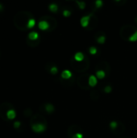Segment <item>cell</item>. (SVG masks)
<instances>
[{
	"label": "cell",
	"instance_id": "6da1fadb",
	"mask_svg": "<svg viewBox=\"0 0 137 138\" xmlns=\"http://www.w3.org/2000/svg\"><path fill=\"white\" fill-rule=\"evenodd\" d=\"M31 14L29 12H19L15 15L14 24L19 30L27 29V23L30 19H31Z\"/></svg>",
	"mask_w": 137,
	"mask_h": 138
},
{
	"label": "cell",
	"instance_id": "5bb4252c",
	"mask_svg": "<svg viewBox=\"0 0 137 138\" xmlns=\"http://www.w3.org/2000/svg\"><path fill=\"white\" fill-rule=\"evenodd\" d=\"M36 24V20L33 19V18H31L29 19L28 21V23H27V28H31V27H33Z\"/></svg>",
	"mask_w": 137,
	"mask_h": 138
},
{
	"label": "cell",
	"instance_id": "2e32d148",
	"mask_svg": "<svg viewBox=\"0 0 137 138\" xmlns=\"http://www.w3.org/2000/svg\"><path fill=\"white\" fill-rule=\"evenodd\" d=\"M49 71H50L51 74H57V72H58V68L57 67L56 65H52V67L50 68V70H49Z\"/></svg>",
	"mask_w": 137,
	"mask_h": 138
},
{
	"label": "cell",
	"instance_id": "603a6c76",
	"mask_svg": "<svg viewBox=\"0 0 137 138\" xmlns=\"http://www.w3.org/2000/svg\"><path fill=\"white\" fill-rule=\"evenodd\" d=\"M95 6H96V7H98V8H99V7H101L102 6V4H103V2L102 1V0H97V1H95Z\"/></svg>",
	"mask_w": 137,
	"mask_h": 138
},
{
	"label": "cell",
	"instance_id": "83f0119b",
	"mask_svg": "<svg viewBox=\"0 0 137 138\" xmlns=\"http://www.w3.org/2000/svg\"><path fill=\"white\" fill-rule=\"evenodd\" d=\"M135 22H136V23H137V18L135 19Z\"/></svg>",
	"mask_w": 137,
	"mask_h": 138
},
{
	"label": "cell",
	"instance_id": "44dd1931",
	"mask_svg": "<svg viewBox=\"0 0 137 138\" xmlns=\"http://www.w3.org/2000/svg\"><path fill=\"white\" fill-rule=\"evenodd\" d=\"M72 138H83V134L81 132H76V133L72 135Z\"/></svg>",
	"mask_w": 137,
	"mask_h": 138
},
{
	"label": "cell",
	"instance_id": "ba28073f",
	"mask_svg": "<svg viewBox=\"0 0 137 138\" xmlns=\"http://www.w3.org/2000/svg\"><path fill=\"white\" fill-rule=\"evenodd\" d=\"M72 72L69 70H65L61 72V78L64 79H69L72 77Z\"/></svg>",
	"mask_w": 137,
	"mask_h": 138
},
{
	"label": "cell",
	"instance_id": "8992f818",
	"mask_svg": "<svg viewBox=\"0 0 137 138\" xmlns=\"http://www.w3.org/2000/svg\"><path fill=\"white\" fill-rule=\"evenodd\" d=\"M85 58V55L83 53H81V52H78V53H76L74 54V57H73V59L74 61H76V62H82V61L84 60Z\"/></svg>",
	"mask_w": 137,
	"mask_h": 138
},
{
	"label": "cell",
	"instance_id": "4316f807",
	"mask_svg": "<svg viewBox=\"0 0 137 138\" xmlns=\"http://www.w3.org/2000/svg\"><path fill=\"white\" fill-rule=\"evenodd\" d=\"M3 10V4L0 3V12H2Z\"/></svg>",
	"mask_w": 137,
	"mask_h": 138
},
{
	"label": "cell",
	"instance_id": "7c38bea8",
	"mask_svg": "<svg viewBox=\"0 0 137 138\" xmlns=\"http://www.w3.org/2000/svg\"><path fill=\"white\" fill-rule=\"evenodd\" d=\"M106 76V72L103 70H99L96 72V77L98 78H103Z\"/></svg>",
	"mask_w": 137,
	"mask_h": 138
},
{
	"label": "cell",
	"instance_id": "277c9868",
	"mask_svg": "<svg viewBox=\"0 0 137 138\" xmlns=\"http://www.w3.org/2000/svg\"><path fill=\"white\" fill-rule=\"evenodd\" d=\"M91 14L88 15H84V16H82V17L81 18V24L82 27H87L90 23V17H91Z\"/></svg>",
	"mask_w": 137,
	"mask_h": 138
},
{
	"label": "cell",
	"instance_id": "d6986e66",
	"mask_svg": "<svg viewBox=\"0 0 137 138\" xmlns=\"http://www.w3.org/2000/svg\"><path fill=\"white\" fill-rule=\"evenodd\" d=\"M24 115L26 117H28V116H31V109H26V110H24Z\"/></svg>",
	"mask_w": 137,
	"mask_h": 138
},
{
	"label": "cell",
	"instance_id": "cb8c5ba5",
	"mask_svg": "<svg viewBox=\"0 0 137 138\" xmlns=\"http://www.w3.org/2000/svg\"><path fill=\"white\" fill-rule=\"evenodd\" d=\"M14 128L15 129H20V126H21V122L20 121H15V122L14 123Z\"/></svg>",
	"mask_w": 137,
	"mask_h": 138
},
{
	"label": "cell",
	"instance_id": "ffe728a7",
	"mask_svg": "<svg viewBox=\"0 0 137 138\" xmlns=\"http://www.w3.org/2000/svg\"><path fill=\"white\" fill-rule=\"evenodd\" d=\"M89 52H90V54H96V53H97V48H95V47H94V46H92V47H90L89 48Z\"/></svg>",
	"mask_w": 137,
	"mask_h": 138
},
{
	"label": "cell",
	"instance_id": "484cf974",
	"mask_svg": "<svg viewBox=\"0 0 137 138\" xmlns=\"http://www.w3.org/2000/svg\"><path fill=\"white\" fill-rule=\"evenodd\" d=\"M63 15L65 16H69L71 15V12H70V11H69V10H65L63 12Z\"/></svg>",
	"mask_w": 137,
	"mask_h": 138
},
{
	"label": "cell",
	"instance_id": "52a82bcc",
	"mask_svg": "<svg viewBox=\"0 0 137 138\" xmlns=\"http://www.w3.org/2000/svg\"><path fill=\"white\" fill-rule=\"evenodd\" d=\"M27 39L30 41H37L39 40V34L36 32H31L27 36Z\"/></svg>",
	"mask_w": 137,
	"mask_h": 138
},
{
	"label": "cell",
	"instance_id": "7a4b0ae2",
	"mask_svg": "<svg viewBox=\"0 0 137 138\" xmlns=\"http://www.w3.org/2000/svg\"><path fill=\"white\" fill-rule=\"evenodd\" d=\"M12 109H14V107L12 103H7V102L1 103L0 104V117L6 121L9 120L7 118V113L9 110H12Z\"/></svg>",
	"mask_w": 137,
	"mask_h": 138
},
{
	"label": "cell",
	"instance_id": "8fae6325",
	"mask_svg": "<svg viewBox=\"0 0 137 138\" xmlns=\"http://www.w3.org/2000/svg\"><path fill=\"white\" fill-rule=\"evenodd\" d=\"M45 109L48 113H51L54 111V106L52 103H46L45 105Z\"/></svg>",
	"mask_w": 137,
	"mask_h": 138
},
{
	"label": "cell",
	"instance_id": "9c48e42d",
	"mask_svg": "<svg viewBox=\"0 0 137 138\" xmlns=\"http://www.w3.org/2000/svg\"><path fill=\"white\" fill-rule=\"evenodd\" d=\"M98 82V79H97V77L94 75H90L89 77V79H88V83L90 86H94Z\"/></svg>",
	"mask_w": 137,
	"mask_h": 138
},
{
	"label": "cell",
	"instance_id": "5b68a950",
	"mask_svg": "<svg viewBox=\"0 0 137 138\" xmlns=\"http://www.w3.org/2000/svg\"><path fill=\"white\" fill-rule=\"evenodd\" d=\"M38 26H39V28L41 30H47L50 27V25L48 23V22L45 19H42L39 22L38 24Z\"/></svg>",
	"mask_w": 137,
	"mask_h": 138
},
{
	"label": "cell",
	"instance_id": "7402d4cb",
	"mask_svg": "<svg viewBox=\"0 0 137 138\" xmlns=\"http://www.w3.org/2000/svg\"><path fill=\"white\" fill-rule=\"evenodd\" d=\"M76 3L79 5L81 9H84L86 7V3L85 2H80V1H76Z\"/></svg>",
	"mask_w": 137,
	"mask_h": 138
},
{
	"label": "cell",
	"instance_id": "9a60e30c",
	"mask_svg": "<svg viewBox=\"0 0 137 138\" xmlns=\"http://www.w3.org/2000/svg\"><path fill=\"white\" fill-rule=\"evenodd\" d=\"M128 41H137V30L129 37Z\"/></svg>",
	"mask_w": 137,
	"mask_h": 138
},
{
	"label": "cell",
	"instance_id": "e0dca14e",
	"mask_svg": "<svg viewBox=\"0 0 137 138\" xmlns=\"http://www.w3.org/2000/svg\"><path fill=\"white\" fill-rule=\"evenodd\" d=\"M105 41H106V36L104 35L100 36L99 37H98V39H97V42L99 43V44H103L104 42H105Z\"/></svg>",
	"mask_w": 137,
	"mask_h": 138
},
{
	"label": "cell",
	"instance_id": "4fadbf2b",
	"mask_svg": "<svg viewBox=\"0 0 137 138\" xmlns=\"http://www.w3.org/2000/svg\"><path fill=\"white\" fill-rule=\"evenodd\" d=\"M48 8H49V10H50L51 12H57V10H58V7H57V5L56 3H51V4H49Z\"/></svg>",
	"mask_w": 137,
	"mask_h": 138
},
{
	"label": "cell",
	"instance_id": "3957f363",
	"mask_svg": "<svg viewBox=\"0 0 137 138\" xmlns=\"http://www.w3.org/2000/svg\"><path fill=\"white\" fill-rule=\"evenodd\" d=\"M31 129L36 132H42L46 129V124L43 123H36L31 124Z\"/></svg>",
	"mask_w": 137,
	"mask_h": 138
},
{
	"label": "cell",
	"instance_id": "30bf717a",
	"mask_svg": "<svg viewBox=\"0 0 137 138\" xmlns=\"http://www.w3.org/2000/svg\"><path fill=\"white\" fill-rule=\"evenodd\" d=\"M16 116V112L15 111V109H12V110H9L7 113V118L10 120H13L15 119Z\"/></svg>",
	"mask_w": 137,
	"mask_h": 138
},
{
	"label": "cell",
	"instance_id": "d4e9b609",
	"mask_svg": "<svg viewBox=\"0 0 137 138\" xmlns=\"http://www.w3.org/2000/svg\"><path fill=\"white\" fill-rule=\"evenodd\" d=\"M111 91H112V87L111 86H105V88H104V91L106 93H110Z\"/></svg>",
	"mask_w": 137,
	"mask_h": 138
},
{
	"label": "cell",
	"instance_id": "ac0fdd59",
	"mask_svg": "<svg viewBox=\"0 0 137 138\" xmlns=\"http://www.w3.org/2000/svg\"><path fill=\"white\" fill-rule=\"evenodd\" d=\"M110 127H111L112 130H114L118 127V122L117 121H114V120L111 121V122L110 123Z\"/></svg>",
	"mask_w": 137,
	"mask_h": 138
}]
</instances>
